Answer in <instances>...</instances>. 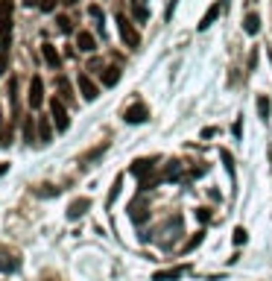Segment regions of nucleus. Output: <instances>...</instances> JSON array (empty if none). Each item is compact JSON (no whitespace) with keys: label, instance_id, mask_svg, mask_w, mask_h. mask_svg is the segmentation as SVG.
<instances>
[{"label":"nucleus","instance_id":"f257e3e1","mask_svg":"<svg viewBox=\"0 0 272 281\" xmlns=\"http://www.w3.org/2000/svg\"><path fill=\"white\" fill-rule=\"evenodd\" d=\"M117 27H120V38L126 41V47L138 50V47H141V35H138V30L132 27V21H129L123 12H117Z\"/></svg>","mask_w":272,"mask_h":281},{"label":"nucleus","instance_id":"f03ea898","mask_svg":"<svg viewBox=\"0 0 272 281\" xmlns=\"http://www.w3.org/2000/svg\"><path fill=\"white\" fill-rule=\"evenodd\" d=\"M50 120L56 123V129H59V132H64V129L70 126L67 109H64V103H61L59 97H53V100H50Z\"/></svg>","mask_w":272,"mask_h":281},{"label":"nucleus","instance_id":"7ed1b4c3","mask_svg":"<svg viewBox=\"0 0 272 281\" xmlns=\"http://www.w3.org/2000/svg\"><path fill=\"white\" fill-rule=\"evenodd\" d=\"M129 217H132V223H138V225L150 220V202H147V196H144V193H141L138 199H132V202H129Z\"/></svg>","mask_w":272,"mask_h":281},{"label":"nucleus","instance_id":"20e7f679","mask_svg":"<svg viewBox=\"0 0 272 281\" xmlns=\"http://www.w3.org/2000/svg\"><path fill=\"white\" fill-rule=\"evenodd\" d=\"M123 120L126 123H144V120H150V109L144 106V103H135V106H129L126 112H123Z\"/></svg>","mask_w":272,"mask_h":281},{"label":"nucleus","instance_id":"39448f33","mask_svg":"<svg viewBox=\"0 0 272 281\" xmlns=\"http://www.w3.org/2000/svg\"><path fill=\"white\" fill-rule=\"evenodd\" d=\"M21 270V258L6 246H0V273H18Z\"/></svg>","mask_w":272,"mask_h":281},{"label":"nucleus","instance_id":"423d86ee","mask_svg":"<svg viewBox=\"0 0 272 281\" xmlns=\"http://www.w3.org/2000/svg\"><path fill=\"white\" fill-rule=\"evenodd\" d=\"M152 167H155V158H138V161H132L129 173L138 176L141 182H147V173H152Z\"/></svg>","mask_w":272,"mask_h":281},{"label":"nucleus","instance_id":"0eeeda50","mask_svg":"<svg viewBox=\"0 0 272 281\" xmlns=\"http://www.w3.org/2000/svg\"><path fill=\"white\" fill-rule=\"evenodd\" d=\"M41 103H44V79H41V76H32V82H30V106L32 109H41Z\"/></svg>","mask_w":272,"mask_h":281},{"label":"nucleus","instance_id":"6e6552de","mask_svg":"<svg viewBox=\"0 0 272 281\" xmlns=\"http://www.w3.org/2000/svg\"><path fill=\"white\" fill-rule=\"evenodd\" d=\"M79 94H82V97H85V100H97V97H100V88H97V82H94V79H91L88 73H79Z\"/></svg>","mask_w":272,"mask_h":281},{"label":"nucleus","instance_id":"1a4fd4ad","mask_svg":"<svg viewBox=\"0 0 272 281\" xmlns=\"http://www.w3.org/2000/svg\"><path fill=\"white\" fill-rule=\"evenodd\" d=\"M222 9H225V0H217V3H211V9H208V12L202 15V21H199V30H208L214 21L219 18V12H222Z\"/></svg>","mask_w":272,"mask_h":281},{"label":"nucleus","instance_id":"9d476101","mask_svg":"<svg viewBox=\"0 0 272 281\" xmlns=\"http://www.w3.org/2000/svg\"><path fill=\"white\" fill-rule=\"evenodd\" d=\"M88 208H91V199H85V196H82V199H73L70 208H67V220H79Z\"/></svg>","mask_w":272,"mask_h":281},{"label":"nucleus","instance_id":"9b49d317","mask_svg":"<svg viewBox=\"0 0 272 281\" xmlns=\"http://www.w3.org/2000/svg\"><path fill=\"white\" fill-rule=\"evenodd\" d=\"M187 273V267H173V270H158L155 276H152V281H179L181 276Z\"/></svg>","mask_w":272,"mask_h":281},{"label":"nucleus","instance_id":"f8f14e48","mask_svg":"<svg viewBox=\"0 0 272 281\" xmlns=\"http://www.w3.org/2000/svg\"><path fill=\"white\" fill-rule=\"evenodd\" d=\"M243 30L249 32V35H258V32H261V15H258V12H249V15L243 18Z\"/></svg>","mask_w":272,"mask_h":281},{"label":"nucleus","instance_id":"ddd939ff","mask_svg":"<svg viewBox=\"0 0 272 281\" xmlns=\"http://www.w3.org/2000/svg\"><path fill=\"white\" fill-rule=\"evenodd\" d=\"M117 82H120V67H117V64L106 67V70H103V85H106V88H114Z\"/></svg>","mask_w":272,"mask_h":281},{"label":"nucleus","instance_id":"4468645a","mask_svg":"<svg viewBox=\"0 0 272 281\" xmlns=\"http://www.w3.org/2000/svg\"><path fill=\"white\" fill-rule=\"evenodd\" d=\"M76 47H79V50H82V53H94V50H97V41H94V35H91V32H79V38H76Z\"/></svg>","mask_w":272,"mask_h":281},{"label":"nucleus","instance_id":"2eb2a0df","mask_svg":"<svg viewBox=\"0 0 272 281\" xmlns=\"http://www.w3.org/2000/svg\"><path fill=\"white\" fill-rule=\"evenodd\" d=\"M41 56H44V62L50 64V67H59V53H56V47L53 44H41Z\"/></svg>","mask_w":272,"mask_h":281},{"label":"nucleus","instance_id":"dca6fc26","mask_svg":"<svg viewBox=\"0 0 272 281\" xmlns=\"http://www.w3.org/2000/svg\"><path fill=\"white\" fill-rule=\"evenodd\" d=\"M56 85H59V100L61 103H70V100H73V88H70V82H67L64 76H59Z\"/></svg>","mask_w":272,"mask_h":281},{"label":"nucleus","instance_id":"f3484780","mask_svg":"<svg viewBox=\"0 0 272 281\" xmlns=\"http://www.w3.org/2000/svg\"><path fill=\"white\" fill-rule=\"evenodd\" d=\"M50 138H53V132H50V117H38V141L47 144Z\"/></svg>","mask_w":272,"mask_h":281},{"label":"nucleus","instance_id":"a211bd4d","mask_svg":"<svg viewBox=\"0 0 272 281\" xmlns=\"http://www.w3.org/2000/svg\"><path fill=\"white\" fill-rule=\"evenodd\" d=\"M120 187H123V176H117V179H114V185H111V190H109V199H106V208H111V205H114V199L120 196Z\"/></svg>","mask_w":272,"mask_h":281},{"label":"nucleus","instance_id":"6ab92c4d","mask_svg":"<svg viewBox=\"0 0 272 281\" xmlns=\"http://www.w3.org/2000/svg\"><path fill=\"white\" fill-rule=\"evenodd\" d=\"M270 112H272L270 97H267V94H261V97H258V114H261V120H267V117H270Z\"/></svg>","mask_w":272,"mask_h":281},{"label":"nucleus","instance_id":"aec40b11","mask_svg":"<svg viewBox=\"0 0 272 281\" xmlns=\"http://www.w3.org/2000/svg\"><path fill=\"white\" fill-rule=\"evenodd\" d=\"M103 153H109V144H100V147H94L91 153H85V156H82V164H91V161H97V158L103 156Z\"/></svg>","mask_w":272,"mask_h":281},{"label":"nucleus","instance_id":"412c9836","mask_svg":"<svg viewBox=\"0 0 272 281\" xmlns=\"http://www.w3.org/2000/svg\"><path fill=\"white\" fill-rule=\"evenodd\" d=\"M35 132H38V123H35V120H32V117H27V120H24V138H27V141H35Z\"/></svg>","mask_w":272,"mask_h":281},{"label":"nucleus","instance_id":"4be33fe9","mask_svg":"<svg viewBox=\"0 0 272 281\" xmlns=\"http://www.w3.org/2000/svg\"><path fill=\"white\" fill-rule=\"evenodd\" d=\"M12 9H15L12 0H0V21H12Z\"/></svg>","mask_w":272,"mask_h":281},{"label":"nucleus","instance_id":"5701e85b","mask_svg":"<svg viewBox=\"0 0 272 281\" xmlns=\"http://www.w3.org/2000/svg\"><path fill=\"white\" fill-rule=\"evenodd\" d=\"M202 240H205V231H196V234H193V237H190V240H187V243H184V252L196 249V246H199V243H202Z\"/></svg>","mask_w":272,"mask_h":281},{"label":"nucleus","instance_id":"b1692460","mask_svg":"<svg viewBox=\"0 0 272 281\" xmlns=\"http://www.w3.org/2000/svg\"><path fill=\"white\" fill-rule=\"evenodd\" d=\"M179 173H181V164H179V161H170V164H167V170H164V179H176Z\"/></svg>","mask_w":272,"mask_h":281},{"label":"nucleus","instance_id":"393cba45","mask_svg":"<svg viewBox=\"0 0 272 281\" xmlns=\"http://www.w3.org/2000/svg\"><path fill=\"white\" fill-rule=\"evenodd\" d=\"M56 24H59V32H70V30H73V21H70L67 15H59V18H56Z\"/></svg>","mask_w":272,"mask_h":281},{"label":"nucleus","instance_id":"a878e982","mask_svg":"<svg viewBox=\"0 0 272 281\" xmlns=\"http://www.w3.org/2000/svg\"><path fill=\"white\" fill-rule=\"evenodd\" d=\"M231 240H234V243L240 246V243H246V240H249V231H246L243 225H237V228H234V237H231Z\"/></svg>","mask_w":272,"mask_h":281},{"label":"nucleus","instance_id":"bb28decb","mask_svg":"<svg viewBox=\"0 0 272 281\" xmlns=\"http://www.w3.org/2000/svg\"><path fill=\"white\" fill-rule=\"evenodd\" d=\"M38 196H59V187H53V185H41L38 190H35Z\"/></svg>","mask_w":272,"mask_h":281},{"label":"nucleus","instance_id":"cd10ccee","mask_svg":"<svg viewBox=\"0 0 272 281\" xmlns=\"http://www.w3.org/2000/svg\"><path fill=\"white\" fill-rule=\"evenodd\" d=\"M9 67V47H0V73H6Z\"/></svg>","mask_w":272,"mask_h":281},{"label":"nucleus","instance_id":"c85d7f7f","mask_svg":"<svg viewBox=\"0 0 272 281\" xmlns=\"http://www.w3.org/2000/svg\"><path fill=\"white\" fill-rule=\"evenodd\" d=\"M135 18H138V21H150V12H147V6H135Z\"/></svg>","mask_w":272,"mask_h":281},{"label":"nucleus","instance_id":"c756f323","mask_svg":"<svg viewBox=\"0 0 272 281\" xmlns=\"http://www.w3.org/2000/svg\"><path fill=\"white\" fill-rule=\"evenodd\" d=\"M56 3H59V0H41L38 6H41V12H53V9H56Z\"/></svg>","mask_w":272,"mask_h":281},{"label":"nucleus","instance_id":"7c9ffc66","mask_svg":"<svg viewBox=\"0 0 272 281\" xmlns=\"http://www.w3.org/2000/svg\"><path fill=\"white\" fill-rule=\"evenodd\" d=\"M219 156H222V161H225V170H228V173H231V176H234V164H231V156H228V153H225V150H222V153H219Z\"/></svg>","mask_w":272,"mask_h":281},{"label":"nucleus","instance_id":"2f4dec72","mask_svg":"<svg viewBox=\"0 0 272 281\" xmlns=\"http://www.w3.org/2000/svg\"><path fill=\"white\" fill-rule=\"evenodd\" d=\"M196 217H199V223H208V220H211V211H208V208H196Z\"/></svg>","mask_w":272,"mask_h":281},{"label":"nucleus","instance_id":"473e14b6","mask_svg":"<svg viewBox=\"0 0 272 281\" xmlns=\"http://www.w3.org/2000/svg\"><path fill=\"white\" fill-rule=\"evenodd\" d=\"M88 15H91V18H97V21H100V18H103V9H100V6L94 3V6L88 9Z\"/></svg>","mask_w":272,"mask_h":281},{"label":"nucleus","instance_id":"72a5a7b5","mask_svg":"<svg viewBox=\"0 0 272 281\" xmlns=\"http://www.w3.org/2000/svg\"><path fill=\"white\" fill-rule=\"evenodd\" d=\"M255 67H258V50L249 53V70H255Z\"/></svg>","mask_w":272,"mask_h":281},{"label":"nucleus","instance_id":"f704fd0d","mask_svg":"<svg viewBox=\"0 0 272 281\" xmlns=\"http://www.w3.org/2000/svg\"><path fill=\"white\" fill-rule=\"evenodd\" d=\"M231 132H234V138H240V132H243V120H240V117L234 120V126H231Z\"/></svg>","mask_w":272,"mask_h":281},{"label":"nucleus","instance_id":"c9c22d12","mask_svg":"<svg viewBox=\"0 0 272 281\" xmlns=\"http://www.w3.org/2000/svg\"><path fill=\"white\" fill-rule=\"evenodd\" d=\"M173 12H176V0H170V6H167V12H164V18L170 21V18H173Z\"/></svg>","mask_w":272,"mask_h":281},{"label":"nucleus","instance_id":"e433bc0d","mask_svg":"<svg viewBox=\"0 0 272 281\" xmlns=\"http://www.w3.org/2000/svg\"><path fill=\"white\" fill-rule=\"evenodd\" d=\"M214 135H217V129H214V126H205V129H202V138H214Z\"/></svg>","mask_w":272,"mask_h":281},{"label":"nucleus","instance_id":"4c0bfd02","mask_svg":"<svg viewBox=\"0 0 272 281\" xmlns=\"http://www.w3.org/2000/svg\"><path fill=\"white\" fill-rule=\"evenodd\" d=\"M9 173V161H0V176H6Z\"/></svg>","mask_w":272,"mask_h":281},{"label":"nucleus","instance_id":"58836bf2","mask_svg":"<svg viewBox=\"0 0 272 281\" xmlns=\"http://www.w3.org/2000/svg\"><path fill=\"white\" fill-rule=\"evenodd\" d=\"M61 3H64V6H76L79 0H61Z\"/></svg>","mask_w":272,"mask_h":281},{"label":"nucleus","instance_id":"ea45409f","mask_svg":"<svg viewBox=\"0 0 272 281\" xmlns=\"http://www.w3.org/2000/svg\"><path fill=\"white\" fill-rule=\"evenodd\" d=\"M0 135H3V114H0ZM0 147H3V138H0Z\"/></svg>","mask_w":272,"mask_h":281},{"label":"nucleus","instance_id":"a19ab883","mask_svg":"<svg viewBox=\"0 0 272 281\" xmlns=\"http://www.w3.org/2000/svg\"><path fill=\"white\" fill-rule=\"evenodd\" d=\"M132 3H135V6H144V3H147V0H132Z\"/></svg>","mask_w":272,"mask_h":281}]
</instances>
